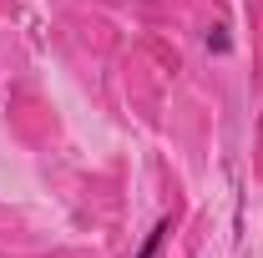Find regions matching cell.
<instances>
[{
  "instance_id": "cell-1",
  "label": "cell",
  "mask_w": 263,
  "mask_h": 258,
  "mask_svg": "<svg viewBox=\"0 0 263 258\" xmlns=\"http://www.w3.org/2000/svg\"><path fill=\"white\" fill-rule=\"evenodd\" d=\"M167 233H172V218H162V223H157L152 233H147V243L137 248V258H157V248L167 243Z\"/></svg>"
},
{
  "instance_id": "cell-2",
  "label": "cell",
  "mask_w": 263,
  "mask_h": 258,
  "mask_svg": "<svg viewBox=\"0 0 263 258\" xmlns=\"http://www.w3.org/2000/svg\"><path fill=\"white\" fill-rule=\"evenodd\" d=\"M208 51H213V56H228V51H233V35L223 31V26H213V31H208Z\"/></svg>"
}]
</instances>
